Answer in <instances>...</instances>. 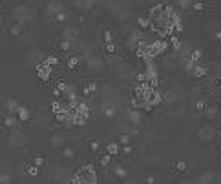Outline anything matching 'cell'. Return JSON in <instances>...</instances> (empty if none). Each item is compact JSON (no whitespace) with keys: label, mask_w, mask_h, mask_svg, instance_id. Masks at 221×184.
I'll return each mask as SVG.
<instances>
[{"label":"cell","mask_w":221,"mask_h":184,"mask_svg":"<svg viewBox=\"0 0 221 184\" xmlns=\"http://www.w3.org/2000/svg\"><path fill=\"white\" fill-rule=\"evenodd\" d=\"M77 182H97V175L91 166H84L77 173Z\"/></svg>","instance_id":"1"},{"label":"cell","mask_w":221,"mask_h":184,"mask_svg":"<svg viewBox=\"0 0 221 184\" xmlns=\"http://www.w3.org/2000/svg\"><path fill=\"white\" fill-rule=\"evenodd\" d=\"M197 137H199V140H201V142L207 144V142H210V140L216 137V131H214V128L210 126V124H207V126H203V128L197 131Z\"/></svg>","instance_id":"2"},{"label":"cell","mask_w":221,"mask_h":184,"mask_svg":"<svg viewBox=\"0 0 221 184\" xmlns=\"http://www.w3.org/2000/svg\"><path fill=\"white\" fill-rule=\"evenodd\" d=\"M141 37H143V33H137V31H135V33H132L130 38L126 40V46L132 48V49H135V48H137V44L141 42Z\"/></svg>","instance_id":"3"},{"label":"cell","mask_w":221,"mask_h":184,"mask_svg":"<svg viewBox=\"0 0 221 184\" xmlns=\"http://www.w3.org/2000/svg\"><path fill=\"white\" fill-rule=\"evenodd\" d=\"M88 68H90V71H91V73H99V71L102 69V62H101L99 58H90Z\"/></svg>","instance_id":"4"},{"label":"cell","mask_w":221,"mask_h":184,"mask_svg":"<svg viewBox=\"0 0 221 184\" xmlns=\"http://www.w3.org/2000/svg\"><path fill=\"white\" fill-rule=\"evenodd\" d=\"M181 113H183V106L177 104V102H170V108H168V115L177 117V115H181Z\"/></svg>","instance_id":"5"},{"label":"cell","mask_w":221,"mask_h":184,"mask_svg":"<svg viewBox=\"0 0 221 184\" xmlns=\"http://www.w3.org/2000/svg\"><path fill=\"white\" fill-rule=\"evenodd\" d=\"M197 182H201V184L214 182V175H212V173H203V175H199V177H197Z\"/></svg>","instance_id":"6"},{"label":"cell","mask_w":221,"mask_h":184,"mask_svg":"<svg viewBox=\"0 0 221 184\" xmlns=\"http://www.w3.org/2000/svg\"><path fill=\"white\" fill-rule=\"evenodd\" d=\"M192 73L196 75V77H205V75H207V68H203V66H199V64L196 62V66H194Z\"/></svg>","instance_id":"7"},{"label":"cell","mask_w":221,"mask_h":184,"mask_svg":"<svg viewBox=\"0 0 221 184\" xmlns=\"http://www.w3.org/2000/svg\"><path fill=\"white\" fill-rule=\"evenodd\" d=\"M159 149H155V148H152V149H148V153H146V160H159V153H157Z\"/></svg>","instance_id":"8"},{"label":"cell","mask_w":221,"mask_h":184,"mask_svg":"<svg viewBox=\"0 0 221 184\" xmlns=\"http://www.w3.org/2000/svg\"><path fill=\"white\" fill-rule=\"evenodd\" d=\"M108 153H110V155L119 153V144H117V142H110V144H108Z\"/></svg>","instance_id":"9"},{"label":"cell","mask_w":221,"mask_h":184,"mask_svg":"<svg viewBox=\"0 0 221 184\" xmlns=\"http://www.w3.org/2000/svg\"><path fill=\"white\" fill-rule=\"evenodd\" d=\"M207 117H208V118H216V117H217V108L210 106L208 110H207Z\"/></svg>","instance_id":"10"},{"label":"cell","mask_w":221,"mask_h":184,"mask_svg":"<svg viewBox=\"0 0 221 184\" xmlns=\"http://www.w3.org/2000/svg\"><path fill=\"white\" fill-rule=\"evenodd\" d=\"M201 57H203V53L199 51V49H194V51H192V55H190V58H192L194 62H197V60L201 58Z\"/></svg>","instance_id":"11"},{"label":"cell","mask_w":221,"mask_h":184,"mask_svg":"<svg viewBox=\"0 0 221 184\" xmlns=\"http://www.w3.org/2000/svg\"><path fill=\"white\" fill-rule=\"evenodd\" d=\"M115 175H117V177H126V170L124 168H121V166H117V168H115Z\"/></svg>","instance_id":"12"},{"label":"cell","mask_w":221,"mask_h":184,"mask_svg":"<svg viewBox=\"0 0 221 184\" xmlns=\"http://www.w3.org/2000/svg\"><path fill=\"white\" fill-rule=\"evenodd\" d=\"M119 142H121V144H128V142H130V135H128V133H122V135L119 137Z\"/></svg>","instance_id":"13"},{"label":"cell","mask_w":221,"mask_h":184,"mask_svg":"<svg viewBox=\"0 0 221 184\" xmlns=\"http://www.w3.org/2000/svg\"><path fill=\"white\" fill-rule=\"evenodd\" d=\"M53 144H55V146H60V144H62V135H55V137H53Z\"/></svg>","instance_id":"14"},{"label":"cell","mask_w":221,"mask_h":184,"mask_svg":"<svg viewBox=\"0 0 221 184\" xmlns=\"http://www.w3.org/2000/svg\"><path fill=\"white\" fill-rule=\"evenodd\" d=\"M179 4H181V7H190L192 0H179Z\"/></svg>","instance_id":"15"},{"label":"cell","mask_w":221,"mask_h":184,"mask_svg":"<svg viewBox=\"0 0 221 184\" xmlns=\"http://www.w3.org/2000/svg\"><path fill=\"white\" fill-rule=\"evenodd\" d=\"M101 162H102L104 166H108V164H110V153H108V155H104V157L101 159Z\"/></svg>","instance_id":"16"},{"label":"cell","mask_w":221,"mask_h":184,"mask_svg":"<svg viewBox=\"0 0 221 184\" xmlns=\"http://www.w3.org/2000/svg\"><path fill=\"white\" fill-rule=\"evenodd\" d=\"M175 166H177V171H185V170H186V164H185V162H177Z\"/></svg>","instance_id":"17"},{"label":"cell","mask_w":221,"mask_h":184,"mask_svg":"<svg viewBox=\"0 0 221 184\" xmlns=\"http://www.w3.org/2000/svg\"><path fill=\"white\" fill-rule=\"evenodd\" d=\"M139 26H141V27H148L150 24H148V20H146V18H141V20H139Z\"/></svg>","instance_id":"18"},{"label":"cell","mask_w":221,"mask_h":184,"mask_svg":"<svg viewBox=\"0 0 221 184\" xmlns=\"http://www.w3.org/2000/svg\"><path fill=\"white\" fill-rule=\"evenodd\" d=\"M122 153H126V155H130V153H132V148H130L128 144H124V149H122Z\"/></svg>","instance_id":"19"},{"label":"cell","mask_w":221,"mask_h":184,"mask_svg":"<svg viewBox=\"0 0 221 184\" xmlns=\"http://www.w3.org/2000/svg\"><path fill=\"white\" fill-rule=\"evenodd\" d=\"M197 110H199V111H203V110H205V102H203V100H199V102H197Z\"/></svg>","instance_id":"20"},{"label":"cell","mask_w":221,"mask_h":184,"mask_svg":"<svg viewBox=\"0 0 221 184\" xmlns=\"http://www.w3.org/2000/svg\"><path fill=\"white\" fill-rule=\"evenodd\" d=\"M64 155H66V157H71L73 151H71V149H64Z\"/></svg>","instance_id":"21"},{"label":"cell","mask_w":221,"mask_h":184,"mask_svg":"<svg viewBox=\"0 0 221 184\" xmlns=\"http://www.w3.org/2000/svg\"><path fill=\"white\" fill-rule=\"evenodd\" d=\"M90 148H91V149H99V144H97V142H91Z\"/></svg>","instance_id":"22"},{"label":"cell","mask_w":221,"mask_h":184,"mask_svg":"<svg viewBox=\"0 0 221 184\" xmlns=\"http://www.w3.org/2000/svg\"><path fill=\"white\" fill-rule=\"evenodd\" d=\"M104 40H106V42H112V35L106 33V35H104Z\"/></svg>","instance_id":"23"},{"label":"cell","mask_w":221,"mask_h":184,"mask_svg":"<svg viewBox=\"0 0 221 184\" xmlns=\"http://www.w3.org/2000/svg\"><path fill=\"white\" fill-rule=\"evenodd\" d=\"M75 64H77V60L71 58V60H70V68H75Z\"/></svg>","instance_id":"24"},{"label":"cell","mask_w":221,"mask_h":184,"mask_svg":"<svg viewBox=\"0 0 221 184\" xmlns=\"http://www.w3.org/2000/svg\"><path fill=\"white\" fill-rule=\"evenodd\" d=\"M216 40H217V42H221V33H217V35H216Z\"/></svg>","instance_id":"25"},{"label":"cell","mask_w":221,"mask_h":184,"mask_svg":"<svg viewBox=\"0 0 221 184\" xmlns=\"http://www.w3.org/2000/svg\"><path fill=\"white\" fill-rule=\"evenodd\" d=\"M219 137H221V131H219Z\"/></svg>","instance_id":"26"}]
</instances>
